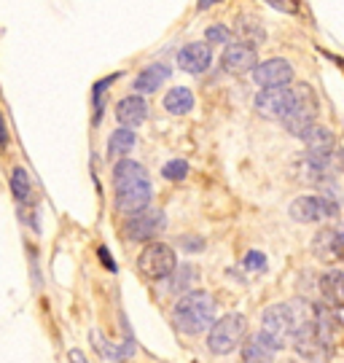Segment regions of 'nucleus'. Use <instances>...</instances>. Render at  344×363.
Here are the masks:
<instances>
[{"mask_svg": "<svg viewBox=\"0 0 344 363\" xmlns=\"http://www.w3.org/2000/svg\"><path fill=\"white\" fill-rule=\"evenodd\" d=\"M167 226V216L162 210H145L140 216H132L127 220V226H124V234H127L129 240H135V242H148L153 237H159V234L165 232Z\"/></svg>", "mask_w": 344, "mask_h": 363, "instance_id": "9d476101", "label": "nucleus"}, {"mask_svg": "<svg viewBox=\"0 0 344 363\" xmlns=\"http://www.w3.org/2000/svg\"><path fill=\"white\" fill-rule=\"evenodd\" d=\"M315 256L323 261H336L344 259V229H333L326 226L315 234V242H312Z\"/></svg>", "mask_w": 344, "mask_h": 363, "instance_id": "ddd939ff", "label": "nucleus"}, {"mask_svg": "<svg viewBox=\"0 0 344 363\" xmlns=\"http://www.w3.org/2000/svg\"><path fill=\"white\" fill-rule=\"evenodd\" d=\"M70 363H87L84 352H81V350H70Z\"/></svg>", "mask_w": 344, "mask_h": 363, "instance_id": "7c9ffc66", "label": "nucleus"}, {"mask_svg": "<svg viewBox=\"0 0 344 363\" xmlns=\"http://www.w3.org/2000/svg\"><path fill=\"white\" fill-rule=\"evenodd\" d=\"M9 140V132H6V124H3V118H0V145H6Z\"/></svg>", "mask_w": 344, "mask_h": 363, "instance_id": "2f4dec72", "label": "nucleus"}, {"mask_svg": "<svg viewBox=\"0 0 344 363\" xmlns=\"http://www.w3.org/2000/svg\"><path fill=\"white\" fill-rule=\"evenodd\" d=\"M277 345L264 334V331H255L245 339L243 345V361L245 363H272L274 355H277Z\"/></svg>", "mask_w": 344, "mask_h": 363, "instance_id": "2eb2a0df", "label": "nucleus"}, {"mask_svg": "<svg viewBox=\"0 0 344 363\" xmlns=\"http://www.w3.org/2000/svg\"><path fill=\"white\" fill-rule=\"evenodd\" d=\"M100 259H102V267H108V269L113 272V269H116L113 256H108V250H105V247H100Z\"/></svg>", "mask_w": 344, "mask_h": 363, "instance_id": "c85d7f7f", "label": "nucleus"}, {"mask_svg": "<svg viewBox=\"0 0 344 363\" xmlns=\"http://www.w3.org/2000/svg\"><path fill=\"white\" fill-rule=\"evenodd\" d=\"M248 339V318L240 312H229L218 318L213 328L207 331V347L216 355H229Z\"/></svg>", "mask_w": 344, "mask_h": 363, "instance_id": "20e7f679", "label": "nucleus"}, {"mask_svg": "<svg viewBox=\"0 0 344 363\" xmlns=\"http://www.w3.org/2000/svg\"><path fill=\"white\" fill-rule=\"evenodd\" d=\"M116 78H118V73H116V76H111V78H102L100 84L94 86V108H97V111H102V94H105V89L113 84Z\"/></svg>", "mask_w": 344, "mask_h": 363, "instance_id": "bb28decb", "label": "nucleus"}, {"mask_svg": "<svg viewBox=\"0 0 344 363\" xmlns=\"http://www.w3.org/2000/svg\"><path fill=\"white\" fill-rule=\"evenodd\" d=\"M312 304H315V301H306V298L272 304V307L264 310V318H261V331H264V334H267V337L282 350V347L296 337V331L309 320V315H312Z\"/></svg>", "mask_w": 344, "mask_h": 363, "instance_id": "f03ea898", "label": "nucleus"}, {"mask_svg": "<svg viewBox=\"0 0 344 363\" xmlns=\"http://www.w3.org/2000/svg\"><path fill=\"white\" fill-rule=\"evenodd\" d=\"M192 108H194L192 89H186V86H175V89L167 91V97H165L167 113H172V116H183V113H189Z\"/></svg>", "mask_w": 344, "mask_h": 363, "instance_id": "aec40b11", "label": "nucleus"}, {"mask_svg": "<svg viewBox=\"0 0 344 363\" xmlns=\"http://www.w3.org/2000/svg\"><path fill=\"white\" fill-rule=\"evenodd\" d=\"M113 189H116V208L121 213L140 216L145 210H151L153 189L148 181V172L140 162L135 159H118L113 167Z\"/></svg>", "mask_w": 344, "mask_h": 363, "instance_id": "f257e3e1", "label": "nucleus"}, {"mask_svg": "<svg viewBox=\"0 0 344 363\" xmlns=\"http://www.w3.org/2000/svg\"><path fill=\"white\" fill-rule=\"evenodd\" d=\"M213 318H216V298L207 291H194L189 296H183L172 310V320L175 328H180L183 334H202L213 328Z\"/></svg>", "mask_w": 344, "mask_h": 363, "instance_id": "7ed1b4c3", "label": "nucleus"}, {"mask_svg": "<svg viewBox=\"0 0 344 363\" xmlns=\"http://www.w3.org/2000/svg\"><path fill=\"white\" fill-rule=\"evenodd\" d=\"M304 145L309 156H336V140H333V132L323 124H315L312 130L304 132Z\"/></svg>", "mask_w": 344, "mask_h": 363, "instance_id": "f3484780", "label": "nucleus"}, {"mask_svg": "<svg viewBox=\"0 0 344 363\" xmlns=\"http://www.w3.org/2000/svg\"><path fill=\"white\" fill-rule=\"evenodd\" d=\"M167 78H170V67L162 65V62L143 67L140 73L135 76V91H138L140 97H143V94H148V91H156L162 84H165Z\"/></svg>", "mask_w": 344, "mask_h": 363, "instance_id": "6ab92c4d", "label": "nucleus"}, {"mask_svg": "<svg viewBox=\"0 0 344 363\" xmlns=\"http://www.w3.org/2000/svg\"><path fill=\"white\" fill-rule=\"evenodd\" d=\"M318 111H320V105H318V97H315V91L309 89V86H299L296 89V100L294 105H291V111H288V116L282 118L280 124L285 127V130L291 132L294 138H304V132L306 130H312L318 121Z\"/></svg>", "mask_w": 344, "mask_h": 363, "instance_id": "39448f33", "label": "nucleus"}, {"mask_svg": "<svg viewBox=\"0 0 344 363\" xmlns=\"http://www.w3.org/2000/svg\"><path fill=\"white\" fill-rule=\"evenodd\" d=\"M138 267L145 277L151 280H170V274L178 269V259H175V247L165 245V242H148L138 256Z\"/></svg>", "mask_w": 344, "mask_h": 363, "instance_id": "0eeeda50", "label": "nucleus"}, {"mask_svg": "<svg viewBox=\"0 0 344 363\" xmlns=\"http://www.w3.org/2000/svg\"><path fill=\"white\" fill-rule=\"evenodd\" d=\"M199 269L194 267V264H178V269L170 274V283H167V291L175 296L178 294L180 298L189 296V294H194V291H199Z\"/></svg>", "mask_w": 344, "mask_h": 363, "instance_id": "a211bd4d", "label": "nucleus"}, {"mask_svg": "<svg viewBox=\"0 0 344 363\" xmlns=\"http://www.w3.org/2000/svg\"><path fill=\"white\" fill-rule=\"evenodd\" d=\"M253 81L261 89H282V86H291L294 81V65L282 57H272L258 62V67L253 70Z\"/></svg>", "mask_w": 344, "mask_h": 363, "instance_id": "6e6552de", "label": "nucleus"}, {"mask_svg": "<svg viewBox=\"0 0 344 363\" xmlns=\"http://www.w3.org/2000/svg\"><path fill=\"white\" fill-rule=\"evenodd\" d=\"M294 100H296V89L282 86V89H261L255 94L253 105L264 118H277V121H282V118L288 116Z\"/></svg>", "mask_w": 344, "mask_h": 363, "instance_id": "1a4fd4ad", "label": "nucleus"}, {"mask_svg": "<svg viewBox=\"0 0 344 363\" xmlns=\"http://www.w3.org/2000/svg\"><path fill=\"white\" fill-rule=\"evenodd\" d=\"M135 143H138V138H135V130H116L113 135H111V140H108V156L111 159H124V156L135 148Z\"/></svg>", "mask_w": 344, "mask_h": 363, "instance_id": "412c9836", "label": "nucleus"}, {"mask_svg": "<svg viewBox=\"0 0 344 363\" xmlns=\"http://www.w3.org/2000/svg\"><path fill=\"white\" fill-rule=\"evenodd\" d=\"M116 118H118V124L124 130H135L148 118V103L143 100L140 94H129V97H124L121 103L116 105Z\"/></svg>", "mask_w": 344, "mask_h": 363, "instance_id": "dca6fc26", "label": "nucleus"}, {"mask_svg": "<svg viewBox=\"0 0 344 363\" xmlns=\"http://www.w3.org/2000/svg\"><path fill=\"white\" fill-rule=\"evenodd\" d=\"M221 65H223V70H226V73H231V76L253 73L255 67H258V54H255V46H250V43H243V40L229 43V46L223 49Z\"/></svg>", "mask_w": 344, "mask_h": 363, "instance_id": "9b49d317", "label": "nucleus"}, {"mask_svg": "<svg viewBox=\"0 0 344 363\" xmlns=\"http://www.w3.org/2000/svg\"><path fill=\"white\" fill-rule=\"evenodd\" d=\"M178 247L189 250V253H194V250H204V240L202 237H180Z\"/></svg>", "mask_w": 344, "mask_h": 363, "instance_id": "cd10ccee", "label": "nucleus"}, {"mask_svg": "<svg viewBox=\"0 0 344 363\" xmlns=\"http://www.w3.org/2000/svg\"><path fill=\"white\" fill-rule=\"evenodd\" d=\"M213 62V52L204 40H196V43H186L178 52V67L186 70V73H204Z\"/></svg>", "mask_w": 344, "mask_h": 363, "instance_id": "4468645a", "label": "nucleus"}, {"mask_svg": "<svg viewBox=\"0 0 344 363\" xmlns=\"http://www.w3.org/2000/svg\"><path fill=\"white\" fill-rule=\"evenodd\" d=\"M207 40H210V43H229V27H223V25L207 27Z\"/></svg>", "mask_w": 344, "mask_h": 363, "instance_id": "a878e982", "label": "nucleus"}, {"mask_svg": "<svg viewBox=\"0 0 344 363\" xmlns=\"http://www.w3.org/2000/svg\"><path fill=\"white\" fill-rule=\"evenodd\" d=\"M318 296L320 304L339 310L344 307V272L342 269H328L318 277Z\"/></svg>", "mask_w": 344, "mask_h": 363, "instance_id": "f8f14e48", "label": "nucleus"}, {"mask_svg": "<svg viewBox=\"0 0 344 363\" xmlns=\"http://www.w3.org/2000/svg\"><path fill=\"white\" fill-rule=\"evenodd\" d=\"M243 267L248 272H264V269H267V256H264L261 250H250V253L245 256Z\"/></svg>", "mask_w": 344, "mask_h": 363, "instance_id": "393cba45", "label": "nucleus"}, {"mask_svg": "<svg viewBox=\"0 0 344 363\" xmlns=\"http://www.w3.org/2000/svg\"><path fill=\"white\" fill-rule=\"evenodd\" d=\"M11 191L19 202H27V199H30V175H27L25 167H16L11 172Z\"/></svg>", "mask_w": 344, "mask_h": 363, "instance_id": "5701e85b", "label": "nucleus"}, {"mask_svg": "<svg viewBox=\"0 0 344 363\" xmlns=\"http://www.w3.org/2000/svg\"><path fill=\"white\" fill-rule=\"evenodd\" d=\"M162 175H165L167 181H183L189 175V162L186 159H170L162 167Z\"/></svg>", "mask_w": 344, "mask_h": 363, "instance_id": "b1692460", "label": "nucleus"}, {"mask_svg": "<svg viewBox=\"0 0 344 363\" xmlns=\"http://www.w3.org/2000/svg\"><path fill=\"white\" fill-rule=\"evenodd\" d=\"M269 6H272V9H285V11H296V3H277V0H272V3H269Z\"/></svg>", "mask_w": 344, "mask_h": 363, "instance_id": "c756f323", "label": "nucleus"}, {"mask_svg": "<svg viewBox=\"0 0 344 363\" xmlns=\"http://www.w3.org/2000/svg\"><path fill=\"white\" fill-rule=\"evenodd\" d=\"M237 30H240V38H243V43H250V46H255V43H264V38H267L264 27L258 25L253 16H243V19L237 22Z\"/></svg>", "mask_w": 344, "mask_h": 363, "instance_id": "4be33fe9", "label": "nucleus"}, {"mask_svg": "<svg viewBox=\"0 0 344 363\" xmlns=\"http://www.w3.org/2000/svg\"><path fill=\"white\" fill-rule=\"evenodd\" d=\"M339 199L333 196H315V194H304L296 196L291 202V218L296 223H323V220H336L339 218Z\"/></svg>", "mask_w": 344, "mask_h": 363, "instance_id": "423d86ee", "label": "nucleus"}]
</instances>
